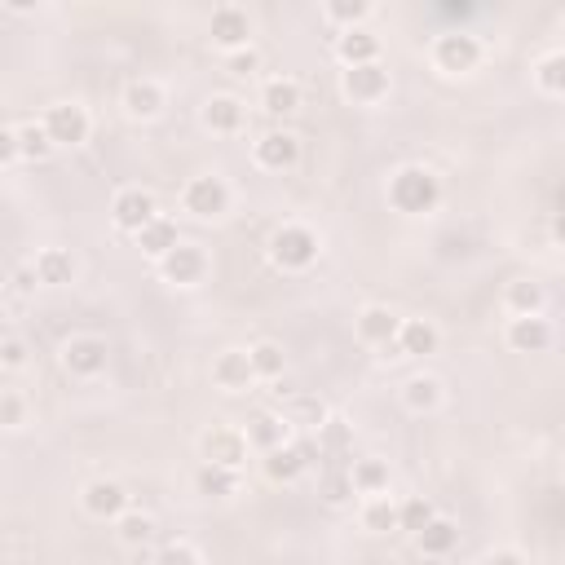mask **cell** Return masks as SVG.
Masks as SVG:
<instances>
[{
	"label": "cell",
	"mask_w": 565,
	"mask_h": 565,
	"mask_svg": "<svg viewBox=\"0 0 565 565\" xmlns=\"http://www.w3.org/2000/svg\"><path fill=\"white\" fill-rule=\"evenodd\" d=\"M437 199H442V181H437L429 168H398L389 181V204L407 217H420V212H433Z\"/></svg>",
	"instance_id": "6da1fadb"
},
{
	"label": "cell",
	"mask_w": 565,
	"mask_h": 565,
	"mask_svg": "<svg viewBox=\"0 0 565 565\" xmlns=\"http://www.w3.org/2000/svg\"><path fill=\"white\" fill-rule=\"evenodd\" d=\"M45 133H49L53 146H80V142H89V111H84V106H76V102L49 106Z\"/></svg>",
	"instance_id": "5b68a950"
},
{
	"label": "cell",
	"mask_w": 565,
	"mask_h": 565,
	"mask_svg": "<svg viewBox=\"0 0 565 565\" xmlns=\"http://www.w3.org/2000/svg\"><path fill=\"white\" fill-rule=\"evenodd\" d=\"M314 460H318V442L274 446V451H265V473H270V482H296Z\"/></svg>",
	"instance_id": "8992f818"
},
{
	"label": "cell",
	"mask_w": 565,
	"mask_h": 565,
	"mask_svg": "<svg viewBox=\"0 0 565 565\" xmlns=\"http://www.w3.org/2000/svg\"><path fill=\"white\" fill-rule=\"evenodd\" d=\"M323 499L327 504H349L354 499V482H349V468H327L323 473Z\"/></svg>",
	"instance_id": "8d00e7d4"
},
{
	"label": "cell",
	"mask_w": 565,
	"mask_h": 565,
	"mask_svg": "<svg viewBox=\"0 0 565 565\" xmlns=\"http://www.w3.org/2000/svg\"><path fill=\"white\" fill-rule=\"evenodd\" d=\"M415 543H420L424 557H446V552H455V543H460V526L446 517H433L429 526L415 535Z\"/></svg>",
	"instance_id": "603a6c76"
},
{
	"label": "cell",
	"mask_w": 565,
	"mask_h": 565,
	"mask_svg": "<svg viewBox=\"0 0 565 565\" xmlns=\"http://www.w3.org/2000/svg\"><path fill=\"white\" fill-rule=\"evenodd\" d=\"M283 433H287V424L279 420V415L261 411L257 420H248V433H243V442L257 446V451H274V446H283Z\"/></svg>",
	"instance_id": "484cf974"
},
{
	"label": "cell",
	"mask_w": 565,
	"mask_h": 565,
	"mask_svg": "<svg viewBox=\"0 0 565 565\" xmlns=\"http://www.w3.org/2000/svg\"><path fill=\"white\" fill-rule=\"evenodd\" d=\"M84 513L89 517H124L129 513V495H124V486L120 482H93L89 490H84Z\"/></svg>",
	"instance_id": "5bb4252c"
},
{
	"label": "cell",
	"mask_w": 565,
	"mask_h": 565,
	"mask_svg": "<svg viewBox=\"0 0 565 565\" xmlns=\"http://www.w3.org/2000/svg\"><path fill=\"white\" fill-rule=\"evenodd\" d=\"M212 380H217L221 389H248L257 376H252V362L243 349H226V354L212 362Z\"/></svg>",
	"instance_id": "ffe728a7"
},
{
	"label": "cell",
	"mask_w": 565,
	"mask_h": 565,
	"mask_svg": "<svg viewBox=\"0 0 565 565\" xmlns=\"http://www.w3.org/2000/svg\"><path fill=\"white\" fill-rule=\"evenodd\" d=\"M508 309H513L517 318H526V314H539L543 309V287L539 283H530V279H517V283H508Z\"/></svg>",
	"instance_id": "4dcf8cb0"
},
{
	"label": "cell",
	"mask_w": 565,
	"mask_h": 565,
	"mask_svg": "<svg viewBox=\"0 0 565 565\" xmlns=\"http://www.w3.org/2000/svg\"><path fill=\"white\" fill-rule=\"evenodd\" d=\"M14 287H18V292H31V287H36V270H31V265H23V270L14 274Z\"/></svg>",
	"instance_id": "7dc6e473"
},
{
	"label": "cell",
	"mask_w": 565,
	"mask_h": 565,
	"mask_svg": "<svg viewBox=\"0 0 565 565\" xmlns=\"http://www.w3.org/2000/svg\"><path fill=\"white\" fill-rule=\"evenodd\" d=\"M199 495H212V499H230L239 495V468H221V464H204L195 477Z\"/></svg>",
	"instance_id": "d4e9b609"
},
{
	"label": "cell",
	"mask_w": 565,
	"mask_h": 565,
	"mask_svg": "<svg viewBox=\"0 0 565 565\" xmlns=\"http://www.w3.org/2000/svg\"><path fill=\"white\" fill-rule=\"evenodd\" d=\"M261 67V53L257 49H234L230 53V58H226V71H230V76H252V71H257Z\"/></svg>",
	"instance_id": "b9f144b4"
},
{
	"label": "cell",
	"mask_w": 565,
	"mask_h": 565,
	"mask_svg": "<svg viewBox=\"0 0 565 565\" xmlns=\"http://www.w3.org/2000/svg\"><path fill=\"white\" fill-rule=\"evenodd\" d=\"M18 159V133L14 129H0V164Z\"/></svg>",
	"instance_id": "bcb514c9"
},
{
	"label": "cell",
	"mask_w": 565,
	"mask_h": 565,
	"mask_svg": "<svg viewBox=\"0 0 565 565\" xmlns=\"http://www.w3.org/2000/svg\"><path fill=\"white\" fill-rule=\"evenodd\" d=\"M287 420L301 424V429H318V424L327 420V411H323V402H314V398H296L292 411H287Z\"/></svg>",
	"instance_id": "f35d334b"
},
{
	"label": "cell",
	"mask_w": 565,
	"mask_h": 565,
	"mask_svg": "<svg viewBox=\"0 0 565 565\" xmlns=\"http://www.w3.org/2000/svg\"><path fill=\"white\" fill-rule=\"evenodd\" d=\"M349 451V429H345V420H323L318 424V460L323 455H345Z\"/></svg>",
	"instance_id": "836d02e7"
},
{
	"label": "cell",
	"mask_w": 565,
	"mask_h": 565,
	"mask_svg": "<svg viewBox=\"0 0 565 565\" xmlns=\"http://www.w3.org/2000/svg\"><path fill=\"white\" fill-rule=\"evenodd\" d=\"M482 565H526V557L517 548H495V552H486Z\"/></svg>",
	"instance_id": "f6af8a7d"
},
{
	"label": "cell",
	"mask_w": 565,
	"mask_h": 565,
	"mask_svg": "<svg viewBox=\"0 0 565 565\" xmlns=\"http://www.w3.org/2000/svg\"><path fill=\"white\" fill-rule=\"evenodd\" d=\"M398 349L407 358H424L437 349V327L429 323V318H407V323L398 327Z\"/></svg>",
	"instance_id": "7402d4cb"
},
{
	"label": "cell",
	"mask_w": 565,
	"mask_h": 565,
	"mask_svg": "<svg viewBox=\"0 0 565 565\" xmlns=\"http://www.w3.org/2000/svg\"><path fill=\"white\" fill-rule=\"evenodd\" d=\"M0 362H5V367H23V362H27V345H23V340H5V345H0Z\"/></svg>",
	"instance_id": "ee69618b"
},
{
	"label": "cell",
	"mask_w": 565,
	"mask_h": 565,
	"mask_svg": "<svg viewBox=\"0 0 565 565\" xmlns=\"http://www.w3.org/2000/svg\"><path fill=\"white\" fill-rule=\"evenodd\" d=\"M340 89L354 102H380L389 93V71L380 62H367V67H345L340 71Z\"/></svg>",
	"instance_id": "ba28073f"
},
{
	"label": "cell",
	"mask_w": 565,
	"mask_h": 565,
	"mask_svg": "<svg viewBox=\"0 0 565 565\" xmlns=\"http://www.w3.org/2000/svg\"><path fill=\"white\" fill-rule=\"evenodd\" d=\"M367 14H371L367 0H336V5H327V18H336V23H358Z\"/></svg>",
	"instance_id": "60d3db41"
},
{
	"label": "cell",
	"mask_w": 565,
	"mask_h": 565,
	"mask_svg": "<svg viewBox=\"0 0 565 565\" xmlns=\"http://www.w3.org/2000/svg\"><path fill=\"white\" fill-rule=\"evenodd\" d=\"M204 455H208V464L239 468L243 455H248V442H243L239 429H208L204 433Z\"/></svg>",
	"instance_id": "4fadbf2b"
},
{
	"label": "cell",
	"mask_w": 565,
	"mask_h": 565,
	"mask_svg": "<svg viewBox=\"0 0 565 565\" xmlns=\"http://www.w3.org/2000/svg\"><path fill=\"white\" fill-rule=\"evenodd\" d=\"M0 565H9V561H5V557H0Z\"/></svg>",
	"instance_id": "c3c4849f"
},
{
	"label": "cell",
	"mask_w": 565,
	"mask_h": 565,
	"mask_svg": "<svg viewBox=\"0 0 565 565\" xmlns=\"http://www.w3.org/2000/svg\"><path fill=\"white\" fill-rule=\"evenodd\" d=\"M336 53L345 58V67H367V62L380 58V40L371 36V31H362V27H349L345 36L336 40Z\"/></svg>",
	"instance_id": "44dd1931"
},
{
	"label": "cell",
	"mask_w": 565,
	"mask_h": 565,
	"mask_svg": "<svg viewBox=\"0 0 565 565\" xmlns=\"http://www.w3.org/2000/svg\"><path fill=\"white\" fill-rule=\"evenodd\" d=\"M362 526L376 530V535H389V530H398V504H389L385 495H376L367 504V513H362Z\"/></svg>",
	"instance_id": "d6a6232c"
},
{
	"label": "cell",
	"mask_w": 565,
	"mask_h": 565,
	"mask_svg": "<svg viewBox=\"0 0 565 565\" xmlns=\"http://www.w3.org/2000/svg\"><path fill=\"white\" fill-rule=\"evenodd\" d=\"M261 102H265V111L270 115H292L296 106H301V84L296 80H270L265 84V93H261Z\"/></svg>",
	"instance_id": "83f0119b"
},
{
	"label": "cell",
	"mask_w": 565,
	"mask_h": 565,
	"mask_svg": "<svg viewBox=\"0 0 565 565\" xmlns=\"http://www.w3.org/2000/svg\"><path fill=\"white\" fill-rule=\"evenodd\" d=\"M296 159H301V142H296L292 133H265L261 142H257V164L261 168L283 173V168H292Z\"/></svg>",
	"instance_id": "2e32d148"
},
{
	"label": "cell",
	"mask_w": 565,
	"mask_h": 565,
	"mask_svg": "<svg viewBox=\"0 0 565 565\" xmlns=\"http://www.w3.org/2000/svg\"><path fill=\"white\" fill-rule=\"evenodd\" d=\"M433 517L437 513H433L429 499H407V504H398V530H411V535H420Z\"/></svg>",
	"instance_id": "e575fe53"
},
{
	"label": "cell",
	"mask_w": 565,
	"mask_h": 565,
	"mask_svg": "<svg viewBox=\"0 0 565 565\" xmlns=\"http://www.w3.org/2000/svg\"><path fill=\"white\" fill-rule=\"evenodd\" d=\"M349 482H354V495H380L389 486V468L385 460H354Z\"/></svg>",
	"instance_id": "4316f807"
},
{
	"label": "cell",
	"mask_w": 565,
	"mask_h": 565,
	"mask_svg": "<svg viewBox=\"0 0 565 565\" xmlns=\"http://www.w3.org/2000/svg\"><path fill=\"white\" fill-rule=\"evenodd\" d=\"M159 270H164V279H168V283L190 287V283H199V279H204L208 257L195 248V243H177V248L168 252V257H159Z\"/></svg>",
	"instance_id": "8fae6325"
},
{
	"label": "cell",
	"mask_w": 565,
	"mask_h": 565,
	"mask_svg": "<svg viewBox=\"0 0 565 565\" xmlns=\"http://www.w3.org/2000/svg\"><path fill=\"white\" fill-rule=\"evenodd\" d=\"M124 106H129V115H137V120H151V115L164 111V89L155 80H133L124 89Z\"/></svg>",
	"instance_id": "cb8c5ba5"
},
{
	"label": "cell",
	"mask_w": 565,
	"mask_h": 565,
	"mask_svg": "<svg viewBox=\"0 0 565 565\" xmlns=\"http://www.w3.org/2000/svg\"><path fill=\"white\" fill-rule=\"evenodd\" d=\"M535 80H539L543 93H552V98H557V93L565 89V58H561V53H548V58L539 62Z\"/></svg>",
	"instance_id": "74e56055"
},
{
	"label": "cell",
	"mask_w": 565,
	"mask_h": 565,
	"mask_svg": "<svg viewBox=\"0 0 565 565\" xmlns=\"http://www.w3.org/2000/svg\"><path fill=\"white\" fill-rule=\"evenodd\" d=\"M248 362H252V376L261 380H279L283 376V349L274 340H261V345L248 349Z\"/></svg>",
	"instance_id": "f546056e"
},
{
	"label": "cell",
	"mask_w": 565,
	"mask_h": 565,
	"mask_svg": "<svg viewBox=\"0 0 565 565\" xmlns=\"http://www.w3.org/2000/svg\"><path fill=\"white\" fill-rule=\"evenodd\" d=\"M398 327H402V318L385 305H367L358 314V336L367 340V345H393V340H398Z\"/></svg>",
	"instance_id": "9a60e30c"
},
{
	"label": "cell",
	"mask_w": 565,
	"mask_h": 565,
	"mask_svg": "<svg viewBox=\"0 0 565 565\" xmlns=\"http://www.w3.org/2000/svg\"><path fill=\"white\" fill-rule=\"evenodd\" d=\"M270 257L279 261L283 270H305V265L318 261V234L305 230V226H283V230H274Z\"/></svg>",
	"instance_id": "7a4b0ae2"
},
{
	"label": "cell",
	"mask_w": 565,
	"mask_h": 565,
	"mask_svg": "<svg viewBox=\"0 0 565 565\" xmlns=\"http://www.w3.org/2000/svg\"><path fill=\"white\" fill-rule=\"evenodd\" d=\"M23 420H27V402L18 393L0 389V429H18Z\"/></svg>",
	"instance_id": "ab89813d"
},
{
	"label": "cell",
	"mask_w": 565,
	"mask_h": 565,
	"mask_svg": "<svg viewBox=\"0 0 565 565\" xmlns=\"http://www.w3.org/2000/svg\"><path fill=\"white\" fill-rule=\"evenodd\" d=\"M181 204H186V212H195L199 221L221 217L230 208V186L221 177H190L186 190H181Z\"/></svg>",
	"instance_id": "3957f363"
},
{
	"label": "cell",
	"mask_w": 565,
	"mask_h": 565,
	"mask_svg": "<svg viewBox=\"0 0 565 565\" xmlns=\"http://www.w3.org/2000/svg\"><path fill=\"white\" fill-rule=\"evenodd\" d=\"M508 345H513L517 354H543V349L552 345V323L539 314L513 318V323H508Z\"/></svg>",
	"instance_id": "7c38bea8"
},
{
	"label": "cell",
	"mask_w": 565,
	"mask_h": 565,
	"mask_svg": "<svg viewBox=\"0 0 565 565\" xmlns=\"http://www.w3.org/2000/svg\"><path fill=\"white\" fill-rule=\"evenodd\" d=\"M181 243V234H177V221H168V217H155V221H146L142 230H137V248L146 252V257H168Z\"/></svg>",
	"instance_id": "d6986e66"
},
{
	"label": "cell",
	"mask_w": 565,
	"mask_h": 565,
	"mask_svg": "<svg viewBox=\"0 0 565 565\" xmlns=\"http://www.w3.org/2000/svg\"><path fill=\"white\" fill-rule=\"evenodd\" d=\"M111 217H115V226L120 230H142L146 221H155L159 212H155V195L151 190H142V186H129V190H120L115 195V204H111Z\"/></svg>",
	"instance_id": "9c48e42d"
},
{
	"label": "cell",
	"mask_w": 565,
	"mask_h": 565,
	"mask_svg": "<svg viewBox=\"0 0 565 565\" xmlns=\"http://www.w3.org/2000/svg\"><path fill=\"white\" fill-rule=\"evenodd\" d=\"M402 402L420 415V411H433L437 402H442V385H437L433 376H411L407 385H402Z\"/></svg>",
	"instance_id": "f1b7e54d"
},
{
	"label": "cell",
	"mask_w": 565,
	"mask_h": 565,
	"mask_svg": "<svg viewBox=\"0 0 565 565\" xmlns=\"http://www.w3.org/2000/svg\"><path fill=\"white\" fill-rule=\"evenodd\" d=\"M433 62L442 71H451V76H460V71H473L477 62H482V45H477V36H468V31H446L433 45Z\"/></svg>",
	"instance_id": "277c9868"
},
{
	"label": "cell",
	"mask_w": 565,
	"mask_h": 565,
	"mask_svg": "<svg viewBox=\"0 0 565 565\" xmlns=\"http://www.w3.org/2000/svg\"><path fill=\"white\" fill-rule=\"evenodd\" d=\"M155 565H199V552L186 548V543H168V548L155 557Z\"/></svg>",
	"instance_id": "7bdbcfd3"
},
{
	"label": "cell",
	"mask_w": 565,
	"mask_h": 565,
	"mask_svg": "<svg viewBox=\"0 0 565 565\" xmlns=\"http://www.w3.org/2000/svg\"><path fill=\"white\" fill-rule=\"evenodd\" d=\"M243 120H248V111H243V102L230 98V93H217V98L204 102V124L212 133H239Z\"/></svg>",
	"instance_id": "e0dca14e"
},
{
	"label": "cell",
	"mask_w": 565,
	"mask_h": 565,
	"mask_svg": "<svg viewBox=\"0 0 565 565\" xmlns=\"http://www.w3.org/2000/svg\"><path fill=\"white\" fill-rule=\"evenodd\" d=\"M106 340L102 336H71L67 345H62V367L71 371V376H98L106 371Z\"/></svg>",
	"instance_id": "52a82bcc"
},
{
	"label": "cell",
	"mask_w": 565,
	"mask_h": 565,
	"mask_svg": "<svg viewBox=\"0 0 565 565\" xmlns=\"http://www.w3.org/2000/svg\"><path fill=\"white\" fill-rule=\"evenodd\" d=\"M212 45H221L226 53L234 49H248V36H252V23H248V14L243 9H234V5H221V9H212Z\"/></svg>",
	"instance_id": "30bf717a"
},
{
	"label": "cell",
	"mask_w": 565,
	"mask_h": 565,
	"mask_svg": "<svg viewBox=\"0 0 565 565\" xmlns=\"http://www.w3.org/2000/svg\"><path fill=\"white\" fill-rule=\"evenodd\" d=\"M31 270H36V283H45V287H62V283L76 279V261H71V252H62V248L36 252Z\"/></svg>",
	"instance_id": "ac0fdd59"
},
{
	"label": "cell",
	"mask_w": 565,
	"mask_h": 565,
	"mask_svg": "<svg viewBox=\"0 0 565 565\" xmlns=\"http://www.w3.org/2000/svg\"><path fill=\"white\" fill-rule=\"evenodd\" d=\"M115 521H120V543H129V548H142V543L155 535V521L146 513H124Z\"/></svg>",
	"instance_id": "d590c367"
},
{
	"label": "cell",
	"mask_w": 565,
	"mask_h": 565,
	"mask_svg": "<svg viewBox=\"0 0 565 565\" xmlns=\"http://www.w3.org/2000/svg\"><path fill=\"white\" fill-rule=\"evenodd\" d=\"M14 133H18V155L23 159H49L53 155L45 124H23V129H14Z\"/></svg>",
	"instance_id": "1f68e13d"
}]
</instances>
